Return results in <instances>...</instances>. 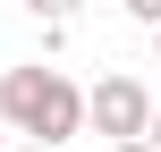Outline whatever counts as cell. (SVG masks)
Wrapping results in <instances>:
<instances>
[{
  "label": "cell",
  "instance_id": "1",
  "mask_svg": "<svg viewBox=\"0 0 161 152\" xmlns=\"http://www.w3.org/2000/svg\"><path fill=\"white\" fill-rule=\"evenodd\" d=\"M0 118H8L25 144L59 152L76 127H85V93H76L59 68H0Z\"/></svg>",
  "mask_w": 161,
  "mask_h": 152
},
{
  "label": "cell",
  "instance_id": "2",
  "mask_svg": "<svg viewBox=\"0 0 161 152\" xmlns=\"http://www.w3.org/2000/svg\"><path fill=\"white\" fill-rule=\"evenodd\" d=\"M85 127H93L102 144H144V135H153V93H144L136 76H102V85L85 93Z\"/></svg>",
  "mask_w": 161,
  "mask_h": 152
},
{
  "label": "cell",
  "instance_id": "3",
  "mask_svg": "<svg viewBox=\"0 0 161 152\" xmlns=\"http://www.w3.org/2000/svg\"><path fill=\"white\" fill-rule=\"evenodd\" d=\"M144 144H153V152H161V110H153V135H144Z\"/></svg>",
  "mask_w": 161,
  "mask_h": 152
},
{
  "label": "cell",
  "instance_id": "4",
  "mask_svg": "<svg viewBox=\"0 0 161 152\" xmlns=\"http://www.w3.org/2000/svg\"><path fill=\"white\" fill-rule=\"evenodd\" d=\"M110 152H153V144H110Z\"/></svg>",
  "mask_w": 161,
  "mask_h": 152
},
{
  "label": "cell",
  "instance_id": "5",
  "mask_svg": "<svg viewBox=\"0 0 161 152\" xmlns=\"http://www.w3.org/2000/svg\"><path fill=\"white\" fill-rule=\"evenodd\" d=\"M17 152H42V144H17Z\"/></svg>",
  "mask_w": 161,
  "mask_h": 152
},
{
  "label": "cell",
  "instance_id": "6",
  "mask_svg": "<svg viewBox=\"0 0 161 152\" xmlns=\"http://www.w3.org/2000/svg\"><path fill=\"white\" fill-rule=\"evenodd\" d=\"M153 51H161V34H153Z\"/></svg>",
  "mask_w": 161,
  "mask_h": 152
}]
</instances>
